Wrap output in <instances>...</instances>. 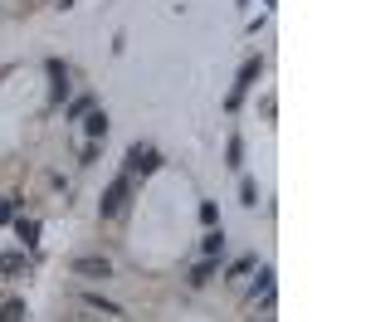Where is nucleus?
<instances>
[{"mask_svg": "<svg viewBox=\"0 0 366 322\" xmlns=\"http://www.w3.org/2000/svg\"><path fill=\"white\" fill-rule=\"evenodd\" d=\"M156 167H162V156H156V147H151V142H132V147H127V171L151 176Z\"/></svg>", "mask_w": 366, "mask_h": 322, "instance_id": "f257e3e1", "label": "nucleus"}, {"mask_svg": "<svg viewBox=\"0 0 366 322\" xmlns=\"http://www.w3.org/2000/svg\"><path fill=\"white\" fill-rule=\"evenodd\" d=\"M264 74V59H244V69H239V78H235V88H230V107H239L244 103V93L254 88V78Z\"/></svg>", "mask_w": 366, "mask_h": 322, "instance_id": "f03ea898", "label": "nucleus"}, {"mask_svg": "<svg viewBox=\"0 0 366 322\" xmlns=\"http://www.w3.org/2000/svg\"><path fill=\"white\" fill-rule=\"evenodd\" d=\"M69 268H74L78 279H108V274H113V264L103 259V254H78V259H74Z\"/></svg>", "mask_w": 366, "mask_h": 322, "instance_id": "7ed1b4c3", "label": "nucleus"}, {"mask_svg": "<svg viewBox=\"0 0 366 322\" xmlns=\"http://www.w3.org/2000/svg\"><path fill=\"white\" fill-rule=\"evenodd\" d=\"M122 200H127V176H118V181L108 186V195H103V205H98V210H103V215H118V210H122Z\"/></svg>", "mask_w": 366, "mask_h": 322, "instance_id": "20e7f679", "label": "nucleus"}, {"mask_svg": "<svg viewBox=\"0 0 366 322\" xmlns=\"http://www.w3.org/2000/svg\"><path fill=\"white\" fill-rule=\"evenodd\" d=\"M49 78H54V98H69V69L59 59H49Z\"/></svg>", "mask_w": 366, "mask_h": 322, "instance_id": "39448f33", "label": "nucleus"}, {"mask_svg": "<svg viewBox=\"0 0 366 322\" xmlns=\"http://www.w3.org/2000/svg\"><path fill=\"white\" fill-rule=\"evenodd\" d=\"M249 298H264V303L274 298V268H259V283L249 288Z\"/></svg>", "mask_w": 366, "mask_h": 322, "instance_id": "423d86ee", "label": "nucleus"}, {"mask_svg": "<svg viewBox=\"0 0 366 322\" xmlns=\"http://www.w3.org/2000/svg\"><path fill=\"white\" fill-rule=\"evenodd\" d=\"M200 249H205V259H220L225 254V230H211V235L200 239Z\"/></svg>", "mask_w": 366, "mask_h": 322, "instance_id": "0eeeda50", "label": "nucleus"}, {"mask_svg": "<svg viewBox=\"0 0 366 322\" xmlns=\"http://www.w3.org/2000/svg\"><path fill=\"white\" fill-rule=\"evenodd\" d=\"M83 303H88V308H103L108 317H122V303H113V298H103V293H83Z\"/></svg>", "mask_w": 366, "mask_h": 322, "instance_id": "6e6552de", "label": "nucleus"}, {"mask_svg": "<svg viewBox=\"0 0 366 322\" xmlns=\"http://www.w3.org/2000/svg\"><path fill=\"white\" fill-rule=\"evenodd\" d=\"M211 274H215V259H205V264L191 268V283H195V288H200V283H211Z\"/></svg>", "mask_w": 366, "mask_h": 322, "instance_id": "1a4fd4ad", "label": "nucleus"}, {"mask_svg": "<svg viewBox=\"0 0 366 322\" xmlns=\"http://www.w3.org/2000/svg\"><path fill=\"white\" fill-rule=\"evenodd\" d=\"M20 239L25 244H39V220H20Z\"/></svg>", "mask_w": 366, "mask_h": 322, "instance_id": "9d476101", "label": "nucleus"}, {"mask_svg": "<svg viewBox=\"0 0 366 322\" xmlns=\"http://www.w3.org/2000/svg\"><path fill=\"white\" fill-rule=\"evenodd\" d=\"M88 137H108V118H103V113L88 118Z\"/></svg>", "mask_w": 366, "mask_h": 322, "instance_id": "9b49d317", "label": "nucleus"}, {"mask_svg": "<svg viewBox=\"0 0 366 322\" xmlns=\"http://www.w3.org/2000/svg\"><path fill=\"white\" fill-rule=\"evenodd\" d=\"M25 317V303H6V308H0V322H20Z\"/></svg>", "mask_w": 366, "mask_h": 322, "instance_id": "f8f14e48", "label": "nucleus"}, {"mask_svg": "<svg viewBox=\"0 0 366 322\" xmlns=\"http://www.w3.org/2000/svg\"><path fill=\"white\" fill-rule=\"evenodd\" d=\"M225 156H230V167L239 171V156H244V142H239V137H230V147H225Z\"/></svg>", "mask_w": 366, "mask_h": 322, "instance_id": "ddd939ff", "label": "nucleus"}, {"mask_svg": "<svg viewBox=\"0 0 366 322\" xmlns=\"http://www.w3.org/2000/svg\"><path fill=\"white\" fill-rule=\"evenodd\" d=\"M88 107H93V98H74V103H69V122H74V118H83Z\"/></svg>", "mask_w": 366, "mask_h": 322, "instance_id": "4468645a", "label": "nucleus"}, {"mask_svg": "<svg viewBox=\"0 0 366 322\" xmlns=\"http://www.w3.org/2000/svg\"><path fill=\"white\" fill-rule=\"evenodd\" d=\"M20 264H25L20 254H0V274H15V268H20Z\"/></svg>", "mask_w": 366, "mask_h": 322, "instance_id": "2eb2a0df", "label": "nucleus"}, {"mask_svg": "<svg viewBox=\"0 0 366 322\" xmlns=\"http://www.w3.org/2000/svg\"><path fill=\"white\" fill-rule=\"evenodd\" d=\"M15 210H20L15 195H6V200H0V220H15Z\"/></svg>", "mask_w": 366, "mask_h": 322, "instance_id": "dca6fc26", "label": "nucleus"}]
</instances>
